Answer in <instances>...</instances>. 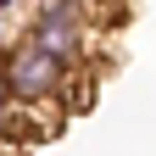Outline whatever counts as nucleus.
I'll list each match as a JSON object with an SVG mask.
<instances>
[{
    "instance_id": "nucleus-2",
    "label": "nucleus",
    "mask_w": 156,
    "mask_h": 156,
    "mask_svg": "<svg viewBox=\"0 0 156 156\" xmlns=\"http://www.w3.org/2000/svg\"><path fill=\"white\" fill-rule=\"evenodd\" d=\"M23 34L34 45H45L56 62L84 67V56H89V6L84 0H39Z\"/></svg>"
},
{
    "instance_id": "nucleus-1",
    "label": "nucleus",
    "mask_w": 156,
    "mask_h": 156,
    "mask_svg": "<svg viewBox=\"0 0 156 156\" xmlns=\"http://www.w3.org/2000/svg\"><path fill=\"white\" fill-rule=\"evenodd\" d=\"M0 89L11 95L17 106H56L67 101L73 89V67L56 62L45 45H34V39H11L6 50H0Z\"/></svg>"
},
{
    "instance_id": "nucleus-4",
    "label": "nucleus",
    "mask_w": 156,
    "mask_h": 156,
    "mask_svg": "<svg viewBox=\"0 0 156 156\" xmlns=\"http://www.w3.org/2000/svg\"><path fill=\"white\" fill-rule=\"evenodd\" d=\"M84 6H95V0H84Z\"/></svg>"
},
{
    "instance_id": "nucleus-3",
    "label": "nucleus",
    "mask_w": 156,
    "mask_h": 156,
    "mask_svg": "<svg viewBox=\"0 0 156 156\" xmlns=\"http://www.w3.org/2000/svg\"><path fill=\"white\" fill-rule=\"evenodd\" d=\"M0 156H17V151H11V140H0Z\"/></svg>"
}]
</instances>
